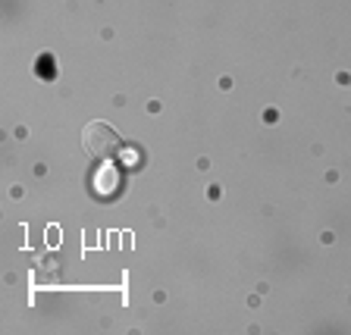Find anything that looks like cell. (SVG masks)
<instances>
[{
  "instance_id": "obj_1",
  "label": "cell",
  "mask_w": 351,
  "mask_h": 335,
  "mask_svg": "<svg viewBox=\"0 0 351 335\" xmlns=\"http://www.w3.org/2000/svg\"><path fill=\"white\" fill-rule=\"evenodd\" d=\"M82 151H85L91 160L107 163L123 151V141H119V135H117L113 125L95 119V123H88L85 129H82Z\"/></svg>"
}]
</instances>
